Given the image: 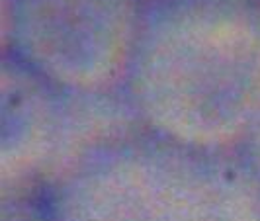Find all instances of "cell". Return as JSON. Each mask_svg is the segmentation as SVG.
<instances>
[{
  "label": "cell",
  "instance_id": "cell-1",
  "mask_svg": "<svg viewBox=\"0 0 260 221\" xmlns=\"http://www.w3.org/2000/svg\"><path fill=\"white\" fill-rule=\"evenodd\" d=\"M125 94L160 137L202 153L239 147L260 110V0L145 4Z\"/></svg>",
  "mask_w": 260,
  "mask_h": 221
},
{
  "label": "cell",
  "instance_id": "cell-2",
  "mask_svg": "<svg viewBox=\"0 0 260 221\" xmlns=\"http://www.w3.org/2000/svg\"><path fill=\"white\" fill-rule=\"evenodd\" d=\"M55 221H217L208 155L139 133L43 196Z\"/></svg>",
  "mask_w": 260,
  "mask_h": 221
},
{
  "label": "cell",
  "instance_id": "cell-3",
  "mask_svg": "<svg viewBox=\"0 0 260 221\" xmlns=\"http://www.w3.org/2000/svg\"><path fill=\"white\" fill-rule=\"evenodd\" d=\"M141 0H0V49L65 92H121Z\"/></svg>",
  "mask_w": 260,
  "mask_h": 221
},
{
  "label": "cell",
  "instance_id": "cell-4",
  "mask_svg": "<svg viewBox=\"0 0 260 221\" xmlns=\"http://www.w3.org/2000/svg\"><path fill=\"white\" fill-rule=\"evenodd\" d=\"M63 90L0 57V198L41 196L57 143Z\"/></svg>",
  "mask_w": 260,
  "mask_h": 221
},
{
  "label": "cell",
  "instance_id": "cell-5",
  "mask_svg": "<svg viewBox=\"0 0 260 221\" xmlns=\"http://www.w3.org/2000/svg\"><path fill=\"white\" fill-rule=\"evenodd\" d=\"M147 130L121 92H65L57 143L41 178V196L67 180L94 156Z\"/></svg>",
  "mask_w": 260,
  "mask_h": 221
},
{
  "label": "cell",
  "instance_id": "cell-6",
  "mask_svg": "<svg viewBox=\"0 0 260 221\" xmlns=\"http://www.w3.org/2000/svg\"><path fill=\"white\" fill-rule=\"evenodd\" d=\"M217 221H260V172L239 147L206 153Z\"/></svg>",
  "mask_w": 260,
  "mask_h": 221
},
{
  "label": "cell",
  "instance_id": "cell-7",
  "mask_svg": "<svg viewBox=\"0 0 260 221\" xmlns=\"http://www.w3.org/2000/svg\"><path fill=\"white\" fill-rule=\"evenodd\" d=\"M0 221H55L43 196L0 198Z\"/></svg>",
  "mask_w": 260,
  "mask_h": 221
},
{
  "label": "cell",
  "instance_id": "cell-8",
  "mask_svg": "<svg viewBox=\"0 0 260 221\" xmlns=\"http://www.w3.org/2000/svg\"><path fill=\"white\" fill-rule=\"evenodd\" d=\"M239 149H241V153L245 155L248 163L260 172V110L252 119L247 135L243 137V141L239 145Z\"/></svg>",
  "mask_w": 260,
  "mask_h": 221
},
{
  "label": "cell",
  "instance_id": "cell-9",
  "mask_svg": "<svg viewBox=\"0 0 260 221\" xmlns=\"http://www.w3.org/2000/svg\"><path fill=\"white\" fill-rule=\"evenodd\" d=\"M143 4H153V2H160V0H141Z\"/></svg>",
  "mask_w": 260,
  "mask_h": 221
}]
</instances>
